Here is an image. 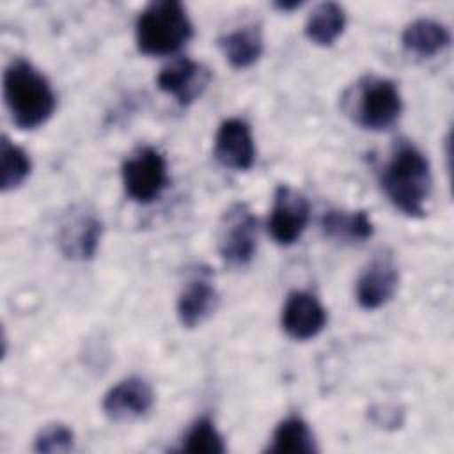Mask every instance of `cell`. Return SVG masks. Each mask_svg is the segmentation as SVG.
<instances>
[{
    "label": "cell",
    "instance_id": "1",
    "mask_svg": "<svg viewBox=\"0 0 454 454\" xmlns=\"http://www.w3.org/2000/svg\"><path fill=\"white\" fill-rule=\"evenodd\" d=\"M380 184L395 209L410 218L427 213L433 190L431 165L426 154L408 140H397L381 167Z\"/></svg>",
    "mask_w": 454,
    "mask_h": 454
},
{
    "label": "cell",
    "instance_id": "2",
    "mask_svg": "<svg viewBox=\"0 0 454 454\" xmlns=\"http://www.w3.org/2000/svg\"><path fill=\"white\" fill-rule=\"evenodd\" d=\"M2 83L7 110L20 129H35L53 115L57 96L50 80L32 62L12 59Z\"/></svg>",
    "mask_w": 454,
    "mask_h": 454
},
{
    "label": "cell",
    "instance_id": "3",
    "mask_svg": "<svg viewBox=\"0 0 454 454\" xmlns=\"http://www.w3.org/2000/svg\"><path fill=\"white\" fill-rule=\"evenodd\" d=\"M340 108L356 126L383 131L399 121L403 98L395 82L378 74H364L342 92Z\"/></svg>",
    "mask_w": 454,
    "mask_h": 454
},
{
    "label": "cell",
    "instance_id": "4",
    "mask_svg": "<svg viewBox=\"0 0 454 454\" xmlns=\"http://www.w3.org/2000/svg\"><path fill=\"white\" fill-rule=\"evenodd\" d=\"M137 46L144 55L165 57L179 51L193 35V25L177 0L149 2L135 25Z\"/></svg>",
    "mask_w": 454,
    "mask_h": 454
},
{
    "label": "cell",
    "instance_id": "5",
    "mask_svg": "<svg viewBox=\"0 0 454 454\" xmlns=\"http://www.w3.org/2000/svg\"><path fill=\"white\" fill-rule=\"evenodd\" d=\"M218 254L231 268L250 264L257 248V218L245 202L231 204L220 222L216 234Z\"/></svg>",
    "mask_w": 454,
    "mask_h": 454
},
{
    "label": "cell",
    "instance_id": "6",
    "mask_svg": "<svg viewBox=\"0 0 454 454\" xmlns=\"http://www.w3.org/2000/svg\"><path fill=\"white\" fill-rule=\"evenodd\" d=\"M121 176L126 195L138 204L153 202L168 184L165 156L151 145L140 147L126 158Z\"/></svg>",
    "mask_w": 454,
    "mask_h": 454
},
{
    "label": "cell",
    "instance_id": "7",
    "mask_svg": "<svg viewBox=\"0 0 454 454\" xmlns=\"http://www.w3.org/2000/svg\"><path fill=\"white\" fill-rule=\"evenodd\" d=\"M310 216L307 197L291 188L278 184L273 193V204L268 218V232L275 243L287 247L300 239Z\"/></svg>",
    "mask_w": 454,
    "mask_h": 454
},
{
    "label": "cell",
    "instance_id": "8",
    "mask_svg": "<svg viewBox=\"0 0 454 454\" xmlns=\"http://www.w3.org/2000/svg\"><path fill=\"white\" fill-rule=\"evenodd\" d=\"M397 286L399 270L394 257L387 252H378L356 278V301L365 310H376L394 298Z\"/></svg>",
    "mask_w": 454,
    "mask_h": 454
},
{
    "label": "cell",
    "instance_id": "9",
    "mask_svg": "<svg viewBox=\"0 0 454 454\" xmlns=\"http://www.w3.org/2000/svg\"><path fill=\"white\" fill-rule=\"evenodd\" d=\"M103 234L101 220L85 209H73L59 227V247L67 259L89 261L96 255Z\"/></svg>",
    "mask_w": 454,
    "mask_h": 454
},
{
    "label": "cell",
    "instance_id": "10",
    "mask_svg": "<svg viewBox=\"0 0 454 454\" xmlns=\"http://www.w3.org/2000/svg\"><path fill=\"white\" fill-rule=\"evenodd\" d=\"M153 404L154 392L149 381L140 376H129L105 394L101 408L110 420L128 422L147 415Z\"/></svg>",
    "mask_w": 454,
    "mask_h": 454
},
{
    "label": "cell",
    "instance_id": "11",
    "mask_svg": "<svg viewBox=\"0 0 454 454\" xmlns=\"http://www.w3.org/2000/svg\"><path fill=\"white\" fill-rule=\"evenodd\" d=\"M211 71L188 57H181L167 64L156 76L158 89L172 96L179 105L193 103L209 85Z\"/></svg>",
    "mask_w": 454,
    "mask_h": 454
},
{
    "label": "cell",
    "instance_id": "12",
    "mask_svg": "<svg viewBox=\"0 0 454 454\" xmlns=\"http://www.w3.org/2000/svg\"><path fill=\"white\" fill-rule=\"evenodd\" d=\"M282 330L294 340H309L316 337L326 325V309L307 291H293L287 294L280 314Z\"/></svg>",
    "mask_w": 454,
    "mask_h": 454
},
{
    "label": "cell",
    "instance_id": "13",
    "mask_svg": "<svg viewBox=\"0 0 454 454\" xmlns=\"http://www.w3.org/2000/svg\"><path fill=\"white\" fill-rule=\"evenodd\" d=\"M216 161L232 170H248L255 161V144L250 126L238 117L225 119L215 137Z\"/></svg>",
    "mask_w": 454,
    "mask_h": 454
},
{
    "label": "cell",
    "instance_id": "14",
    "mask_svg": "<svg viewBox=\"0 0 454 454\" xmlns=\"http://www.w3.org/2000/svg\"><path fill=\"white\" fill-rule=\"evenodd\" d=\"M218 305V291L213 282L204 277H193L183 287L177 298V317L183 326L195 328L204 323Z\"/></svg>",
    "mask_w": 454,
    "mask_h": 454
},
{
    "label": "cell",
    "instance_id": "15",
    "mask_svg": "<svg viewBox=\"0 0 454 454\" xmlns=\"http://www.w3.org/2000/svg\"><path fill=\"white\" fill-rule=\"evenodd\" d=\"M403 48L419 59H433L450 44L449 28L431 18H419L404 27Z\"/></svg>",
    "mask_w": 454,
    "mask_h": 454
},
{
    "label": "cell",
    "instance_id": "16",
    "mask_svg": "<svg viewBox=\"0 0 454 454\" xmlns=\"http://www.w3.org/2000/svg\"><path fill=\"white\" fill-rule=\"evenodd\" d=\"M225 60L234 69L254 66L264 50V37L259 25H243L218 39Z\"/></svg>",
    "mask_w": 454,
    "mask_h": 454
},
{
    "label": "cell",
    "instance_id": "17",
    "mask_svg": "<svg viewBox=\"0 0 454 454\" xmlns=\"http://www.w3.org/2000/svg\"><path fill=\"white\" fill-rule=\"evenodd\" d=\"M319 225L326 238L340 243H364L374 234L371 216L364 209H330L321 216Z\"/></svg>",
    "mask_w": 454,
    "mask_h": 454
},
{
    "label": "cell",
    "instance_id": "18",
    "mask_svg": "<svg viewBox=\"0 0 454 454\" xmlns=\"http://www.w3.org/2000/svg\"><path fill=\"white\" fill-rule=\"evenodd\" d=\"M271 454H314L317 452L316 438L309 424L301 417L284 419L273 431L266 447Z\"/></svg>",
    "mask_w": 454,
    "mask_h": 454
},
{
    "label": "cell",
    "instance_id": "19",
    "mask_svg": "<svg viewBox=\"0 0 454 454\" xmlns=\"http://www.w3.org/2000/svg\"><path fill=\"white\" fill-rule=\"evenodd\" d=\"M346 27V11L337 2L317 4L305 23V35L317 46H332Z\"/></svg>",
    "mask_w": 454,
    "mask_h": 454
},
{
    "label": "cell",
    "instance_id": "20",
    "mask_svg": "<svg viewBox=\"0 0 454 454\" xmlns=\"http://www.w3.org/2000/svg\"><path fill=\"white\" fill-rule=\"evenodd\" d=\"M30 158L14 142H11L5 135L0 140V190L11 192L25 183L30 176Z\"/></svg>",
    "mask_w": 454,
    "mask_h": 454
},
{
    "label": "cell",
    "instance_id": "21",
    "mask_svg": "<svg viewBox=\"0 0 454 454\" xmlns=\"http://www.w3.org/2000/svg\"><path fill=\"white\" fill-rule=\"evenodd\" d=\"M181 450L188 454H222L225 442L209 417L197 419L181 440Z\"/></svg>",
    "mask_w": 454,
    "mask_h": 454
},
{
    "label": "cell",
    "instance_id": "22",
    "mask_svg": "<svg viewBox=\"0 0 454 454\" xmlns=\"http://www.w3.org/2000/svg\"><path fill=\"white\" fill-rule=\"evenodd\" d=\"M74 447V433L64 422H51L39 429L34 438V450L39 454L69 452Z\"/></svg>",
    "mask_w": 454,
    "mask_h": 454
},
{
    "label": "cell",
    "instance_id": "23",
    "mask_svg": "<svg viewBox=\"0 0 454 454\" xmlns=\"http://www.w3.org/2000/svg\"><path fill=\"white\" fill-rule=\"evenodd\" d=\"M301 5L300 0H294V2H277L275 7L280 9V11H293V9H298Z\"/></svg>",
    "mask_w": 454,
    "mask_h": 454
}]
</instances>
